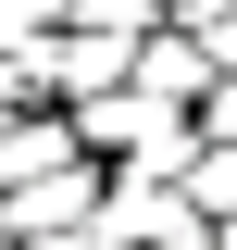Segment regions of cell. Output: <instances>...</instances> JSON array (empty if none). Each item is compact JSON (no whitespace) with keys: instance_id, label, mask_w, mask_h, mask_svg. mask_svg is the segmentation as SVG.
Wrapping results in <instances>:
<instances>
[{"instance_id":"6da1fadb","label":"cell","mask_w":237,"mask_h":250,"mask_svg":"<svg viewBox=\"0 0 237 250\" xmlns=\"http://www.w3.org/2000/svg\"><path fill=\"white\" fill-rule=\"evenodd\" d=\"M62 113H75L88 163H125V150H175V138H200V113H187V100H162V88H138V75H113V88H88V100H62Z\"/></svg>"},{"instance_id":"52a82bcc","label":"cell","mask_w":237,"mask_h":250,"mask_svg":"<svg viewBox=\"0 0 237 250\" xmlns=\"http://www.w3.org/2000/svg\"><path fill=\"white\" fill-rule=\"evenodd\" d=\"M212 250H237V213H225V225H212Z\"/></svg>"},{"instance_id":"ba28073f","label":"cell","mask_w":237,"mask_h":250,"mask_svg":"<svg viewBox=\"0 0 237 250\" xmlns=\"http://www.w3.org/2000/svg\"><path fill=\"white\" fill-rule=\"evenodd\" d=\"M0 250H25V238H13V225H0Z\"/></svg>"},{"instance_id":"7a4b0ae2","label":"cell","mask_w":237,"mask_h":250,"mask_svg":"<svg viewBox=\"0 0 237 250\" xmlns=\"http://www.w3.org/2000/svg\"><path fill=\"white\" fill-rule=\"evenodd\" d=\"M100 213V163L88 150H75V163H50V175H13V188H0V225H13V238H62V225H88Z\"/></svg>"},{"instance_id":"5b68a950","label":"cell","mask_w":237,"mask_h":250,"mask_svg":"<svg viewBox=\"0 0 237 250\" xmlns=\"http://www.w3.org/2000/svg\"><path fill=\"white\" fill-rule=\"evenodd\" d=\"M50 25H62V0H0V62L25 50V38H50Z\"/></svg>"},{"instance_id":"8992f818","label":"cell","mask_w":237,"mask_h":250,"mask_svg":"<svg viewBox=\"0 0 237 250\" xmlns=\"http://www.w3.org/2000/svg\"><path fill=\"white\" fill-rule=\"evenodd\" d=\"M162 13H175V25H225L237 0H162Z\"/></svg>"},{"instance_id":"277c9868","label":"cell","mask_w":237,"mask_h":250,"mask_svg":"<svg viewBox=\"0 0 237 250\" xmlns=\"http://www.w3.org/2000/svg\"><path fill=\"white\" fill-rule=\"evenodd\" d=\"M62 25H88V38H150L162 0H62Z\"/></svg>"},{"instance_id":"3957f363","label":"cell","mask_w":237,"mask_h":250,"mask_svg":"<svg viewBox=\"0 0 237 250\" xmlns=\"http://www.w3.org/2000/svg\"><path fill=\"white\" fill-rule=\"evenodd\" d=\"M175 188L225 225V213H237V138H187V175H175Z\"/></svg>"}]
</instances>
